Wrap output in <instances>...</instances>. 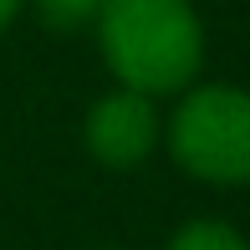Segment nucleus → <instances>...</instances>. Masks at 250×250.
<instances>
[{
    "mask_svg": "<svg viewBox=\"0 0 250 250\" xmlns=\"http://www.w3.org/2000/svg\"><path fill=\"white\" fill-rule=\"evenodd\" d=\"M82 133H87V153H92L102 168H138L143 158L153 153V143H158L153 97L133 92V87H118V92L92 102Z\"/></svg>",
    "mask_w": 250,
    "mask_h": 250,
    "instance_id": "nucleus-3",
    "label": "nucleus"
},
{
    "mask_svg": "<svg viewBox=\"0 0 250 250\" xmlns=\"http://www.w3.org/2000/svg\"><path fill=\"white\" fill-rule=\"evenodd\" d=\"M97 46L118 87L164 97L194 82L204 26L189 0H107L97 10Z\"/></svg>",
    "mask_w": 250,
    "mask_h": 250,
    "instance_id": "nucleus-1",
    "label": "nucleus"
},
{
    "mask_svg": "<svg viewBox=\"0 0 250 250\" xmlns=\"http://www.w3.org/2000/svg\"><path fill=\"white\" fill-rule=\"evenodd\" d=\"M21 5H26V0H0V31H5V26H10V21H16V16H21Z\"/></svg>",
    "mask_w": 250,
    "mask_h": 250,
    "instance_id": "nucleus-6",
    "label": "nucleus"
},
{
    "mask_svg": "<svg viewBox=\"0 0 250 250\" xmlns=\"http://www.w3.org/2000/svg\"><path fill=\"white\" fill-rule=\"evenodd\" d=\"M168 153L204 184H250V92L194 87L168 118Z\"/></svg>",
    "mask_w": 250,
    "mask_h": 250,
    "instance_id": "nucleus-2",
    "label": "nucleus"
},
{
    "mask_svg": "<svg viewBox=\"0 0 250 250\" xmlns=\"http://www.w3.org/2000/svg\"><path fill=\"white\" fill-rule=\"evenodd\" d=\"M168 250H250V245H245V235L235 230V225H225V220H194V225H184V230L168 240Z\"/></svg>",
    "mask_w": 250,
    "mask_h": 250,
    "instance_id": "nucleus-4",
    "label": "nucleus"
},
{
    "mask_svg": "<svg viewBox=\"0 0 250 250\" xmlns=\"http://www.w3.org/2000/svg\"><path fill=\"white\" fill-rule=\"evenodd\" d=\"M26 5H36V16L46 21L51 31H77V26H87V21H97V10L107 5V0H26Z\"/></svg>",
    "mask_w": 250,
    "mask_h": 250,
    "instance_id": "nucleus-5",
    "label": "nucleus"
}]
</instances>
